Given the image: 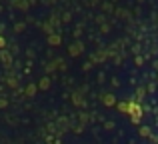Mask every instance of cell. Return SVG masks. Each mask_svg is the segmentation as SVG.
<instances>
[{
    "label": "cell",
    "mask_w": 158,
    "mask_h": 144,
    "mask_svg": "<svg viewBox=\"0 0 158 144\" xmlns=\"http://www.w3.org/2000/svg\"><path fill=\"white\" fill-rule=\"evenodd\" d=\"M128 114L132 116V122H134V124H138V120L142 118V108H140V104L130 102V106H128Z\"/></svg>",
    "instance_id": "cell-1"
},
{
    "label": "cell",
    "mask_w": 158,
    "mask_h": 144,
    "mask_svg": "<svg viewBox=\"0 0 158 144\" xmlns=\"http://www.w3.org/2000/svg\"><path fill=\"white\" fill-rule=\"evenodd\" d=\"M104 104L106 106H114V96H112V94H106L104 96Z\"/></svg>",
    "instance_id": "cell-2"
},
{
    "label": "cell",
    "mask_w": 158,
    "mask_h": 144,
    "mask_svg": "<svg viewBox=\"0 0 158 144\" xmlns=\"http://www.w3.org/2000/svg\"><path fill=\"white\" fill-rule=\"evenodd\" d=\"M128 106H130V102H120V104H118V110L128 114Z\"/></svg>",
    "instance_id": "cell-3"
},
{
    "label": "cell",
    "mask_w": 158,
    "mask_h": 144,
    "mask_svg": "<svg viewBox=\"0 0 158 144\" xmlns=\"http://www.w3.org/2000/svg\"><path fill=\"white\" fill-rule=\"evenodd\" d=\"M140 132H142V136H150V130H148V128H142Z\"/></svg>",
    "instance_id": "cell-4"
},
{
    "label": "cell",
    "mask_w": 158,
    "mask_h": 144,
    "mask_svg": "<svg viewBox=\"0 0 158 144\" xmlns=\"http://www.w3.org/2000/svg\"><path fill=\"white\" fill-rule=\"evenodd\" d=\"M0 46H4V40L2 38H0Z\"/></svg>",
    "instance_id": "cell-5"
}]
</instances>
